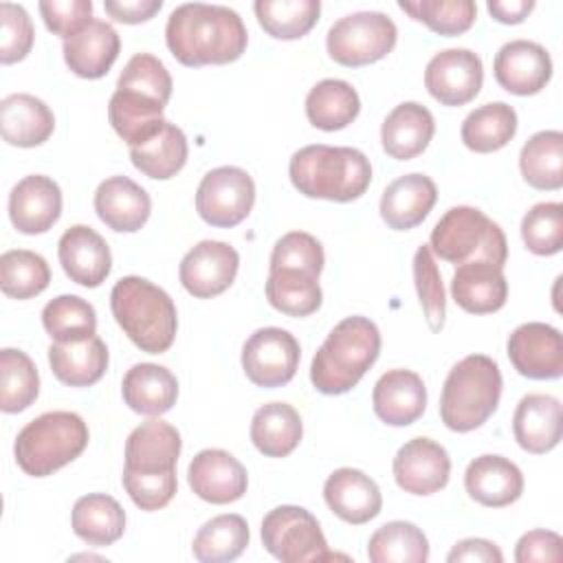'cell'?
I'll return each mask as SVG.
<instances>
[{
    "label": "cell",
    "mask_w": 563,
    "mask_h": 563,
    "mask_svg": "<svg viewBox=\"0 0 563 563\" xmlns=\"http://www.w3.org/2000/svg\"><path fill=\"white\" fill-rule=\"evenodd\" d=\"M169 53L183 66L231 64L246 51L249 33L238 11L224 4H178L165 24Z\"/></svg>",
    "instance_id": "1"
},
{
    "label": "cell",
    "mask_w": 563,
    "mask_h": 563,
    "mask_svg": "<svg viewBox=\"0 0 563 563\" xmlns=\"http://www.w3.org/2000/svg\"><path fill=\"white\" fill-rule=\"evenodd\" d=\"M288 174L299 194L332 202L356 200L372 183V165L361 150L323 143L297 150Z\"/></svg>",
    "instance_id": "2"
},
{
    "label": "cell",
    "mask_w": 563,
    "mask_h": 563,
    "mask_svg": "<svg viewBox=\"0 0 563 563\" xmlns=\"http://www.w3.org/2000/svg\"><path fill=\"white\" fill-rule=\"evenodd\" d=\"M380 354V332L367 317L354 314L339 321L314 352L310 383L319 394L339 396L356 387Z\"/></svg>",
    "instance_id": "3"
},
{
    "label": "cell",
    "mask_w": 563,
    "mask_h": 563,
    "mask_svg": "<svg viewBox=\"0 0 563 563\" xmlns=\"http://www.w3.org/2000/svg\"><path fill=\"white\" fill-rule=\"evenodd\" d=\"M110 310L128 339L147 354H163L172 347L178 330V314L172 297L145 277H121L110 292Z\"/></svg>",
    "instance_id": "4"
},
{
    "label": "cell",
    "mask_w": 563,
    "mask_h": 563,
    "mask_svg": "<svg viewBox=\"0 0 563 563\" xmlns=\"http://www.w3.org/2000/svg\"><path fill=\"white\" fill-rule=\"evenodd\" d=\"M501 372L486 354H468L457 361L442 385L440 418L446 429L468 433L482 427L501 398Z\"/></svg>",
    "instance_id": "5"
},
{
    "label": "cell",
    "mask_w": 563,
    "mask_h": 563,
    "mask_svg": "<svg viewBox=\"0 0 563 563\" xmlns=\"http://www.w3.org/2000/svg\"><path fill=\"white\" fill-rule=\"evenodd\" d=\"M88 424L75 411H46L15 438L13 455L31 477H46L77 460L88 446Z\"/></svg>",
    "instance_id": "6"
},
{
    "label": "cell",
    "mask_w": 563,
    "mask_h": 563,
    "mask_svg": "<svg viewBox=\"0 0 563 563\" xmlns=\"http://www.w3.org/2000/svg\"><path fill=\"white\" fill-rule=\"evenodd\" d=\"M429 249L440 260L451 264H466L486 260L504 268L508 244L501 227L484 211L468 205L451 207L433 227Z\"/></svg>",
    "instance_id": "7"
},
{
    "label": "cell",
    "mask_w": 563,
    "mask_h": 563,
    "mask_svg": "<svg viewBox=\"0 0 563 563\" xmlns=\"http://www.w3.org/2000/svg\"><path fill=\"white\" fill-rule=\"evenodd\" d=\"M398 29L387 13L356 11L339 18L325 35L328 55L347 68L374 64L396 46Z\"/></svg>",
    "instance_id": "8"
},
{
    "label": "cell",
    "mask_w": 563,
    "mask_h": 563,
    "mask_svg": "<svg viewBox=\"0 0 563 563\" xmlns=\"http://www.w3.org/2000/svg\"><path fill=\"white\" fill-rule=\"evenodd\" d=\"M262 543L282 563L336 559L328 550L317 517L301 506H277L262 519Z\"/></svg>",
    "instance_id": "9"
},
{
    "label": "cell",
    "mask_w": 563,
    "mask_h": 563,
    "mask_svg": "<svg viewBox=\"0 0 563 563\" xmlns=\"http://www.w3.org/2000/svg\"><path fill=\"white\" fill-rule=\"evenodd\" d=\"M255 183L242 167L224 165L207 172L196 191V211L211 224L231 229L253 209Z\"/></svg>",
    "instance_id": "10"
},
{
    "label": "cell",
    "mask_w": 563,
    "mask_h": 563,
    "mask_svg": "<svg viewBox=\"0 0 563 563\" xmlns=\"http://www.w3.org/2000/svg\"><path fill=\"white\" fill-rule=\"evenodd\" d=\"M301 358L299 341L284 328H260L242 347V369L257 387H282L292 380Z\"/></svg>",
    "instance_id": "11"
},
{
    "label": "cell",
    "mask_w": 563,
    "mask_h": 563,
    "mask_svg": "<svg viewBox=\"0 0 563 563\" xmlns=\"http://www.w3.org/2000/svg\"><path fill=\"white\" fill-rule=\"evenodd\" d=\"M484 66L468 48H446L435 53L424 68V86L442 106H464L479 95Z\"/></svg>",
    "instance_id": "12"
},
{
    "label": "cell",
    "mask_w": 563,
    "mask_h": 563,
    "mask_svg": "<svg viewBox=\"0 0 563 563\" xmlns=\"http://www.w3.org/2000/svg\"><path fill=\"white\" fill-rule=\"evenodd\" d=\"M512 367L532 380H556L563 374V339L554 325L528 321L506 343Z\"/></svg>",
    "instance_id": "13"
},
{
    "label": "cell",
    "mask_w": 563,
    "mask_h": 563,
    "mask_svg": "<svg viewBox=\"0 0 563 563\" xmlns=\"http://www.w3.org/2000/svg\"><path fill=\"white\" fill-rule=\"evenodd\" d=\"M240 268L238 251L220 240H202L180 260L178 277L183 288L196 299L222 295Z\"/></svg>",
    "instance_id": "14"
},
{
    "label": "cell",
    "mask_w": 563,
    "mask_h": 563,
    "mask_svg": "<svg viewBox=\"0 0 563 563\" xmlns=\"http://www.w3.org/2000/svg\"><path fill=\"white\" fill-rule=\"evenodd\" d=\"M398 488L409 495H433L442 490L451 475V457L442 444L431 438H411L391 462Z\"/></svg>",
    "instance_id": "15"
},
{
    "label": "cell",
    "mask_w": 563,
    "mask_h": 563,
    "mask_svg": "<svg viewBox=\"0 0 563 563\" xmlns=\"http://www.w3.org/2000/svg\"><path fill=\"white\" fill-rule=\"evenodd\" d=\"M497 84L519 97L541 92L552 77L550 53L530 40L506 42L493 62Z\"/></svg>",
    "instance_id": "16"
},
{
    "label": "cell",
    "mask_w": 563,
    "mask_h": 563,
    "mask_svg": "<svg viewBox=\"0 0 563 563\" xmlns=\"http://www.w3.org/2000/svg\"><path fill=\"white\" fill-rule=\"evenodd\" d=\"M187 479L194 495L216 506L238 501L249 486L244 464L222 449H205L196 453L189 462Z\"/></svg>",
    "instance_id": "17"
},
{
    "label": "cell",
    "mask_w": 563,
    "mask_h": 563,
    "mask_svg": "<svg viewBox=\"0 0 563 563\" xmlns=\"http://www.w3.org/2000/svg\"><path fill=\"white\" fill-rule=\"evenodd\" d=\"M59 216L62 189L48 176H24L9 194V218L20 233H46L59 220Z\"/></svg>",
    "instance_id": "18"
},
{
    "label": "cell",
    "mask_w": 563,
    "mask_h": 563,
    "mask_svg": "<svg viewBox=\"0 0 563 563\" xmlns=\"http://www.w3.org/2000/svg\"><path fill=\"white\" fill-rule=\"evenodd\" d=\"M57 257L70 282L86 288L101 286L112 268L108 242L86 224H75L62 233Z\"/></svg>",
    "instance_id": "19"
},
{
    "label": "cell",
    "mask_w": 563,
    "mask_h": 563,
    "mask_svg": "<svg viewBox=\"0 0 563 563\" xmlns=\"http://www.w3.org/2000/svg\"><path fill=\"white\" fill-rule=\"evenodd\" d=\"M165 106L167 103L152 92L117 84V90L108 103V119L114 132L130 147H136L150 141L163 128Z\"/></svg>",
    "instance_id": "20"
},
{
    "label": "cell",
    "mask_w": 563,
    "mask_h": 563,
    "mask_svg": "<svg viewBox=\"0 0 563 563\" xmlns=\"http://www.w3.org/2000/svg\"><path fill=\"white\" fill-rule=\"evenodd\" d=\"M323 499L328 508L352 526L372 521L383 508L378 484L358 468L343 466L328 475L323 484Z\"/></svg>",
    "instance_id": "21"
},
{
    "label": "cell",
    "mask_w": 563,
    "mask_h": 563,
    "mask_svg": "<svg viewBox=\"0 0 563 563\" xmlns=\"http://www.w3.org/2000/svg\"><path fill=\"white\" fill-rule=\"evenodd\" d=\"M374 413L389 427H407L427 409V387L411 369L385 372L372 391Z\"/></svg>",
    "instance_id": "22"
},
{
    "label": "cell",
    "mask_w": 563,
    "mask_h": 563,
    "mask_svg": "<svg viewBox=\"0 0 563 563\" xmlns=\"http://www.w3.org/2000/svg\"><path fill=\"white\" fill-rule=\"evenodd\" d=\"M66 66L84 79L103 77L119 57L121 40L112 24L92 18L84 29L64 40Z\"/></svg>",
    "instance_id": "23"
},
{
    "label": "cell",
    "mask_w": 563,
    "mask_h": 563,
    "mask_svg": "<svg viewBox=\"0 0 563 563\" xmlns=\"http://www.w3.org/2000/svg\"><path fill=\"white\" fill-rule=\"evenodd\" d=\"M95 211L99 220L117 233L139 231L150 213V194L128 176H110L95 191Z\"/></svg>",
    "instance_id": "24"
},
{
    "label": "cell",
    "mask_w": 563,
    "mask_h": 563,
    "mask_svg": "<svg viewBox=\"0 0 563 563\" xmlns=\"http://www.w3.org/2000/svg\"><path fill=\"white\" fill-rule=\"evenodd\" d=\"M451 295L453 301L471 314L497 312L508 299L504 268L486 260L460 264L451 279Z\"/></svg>",
    "instance_id": "25"
},
{
    "label": "cell",
    "mask_w": 563,
    "mask_h": 563,
    "mask_svg": "<svg viewBox=\"0 0 563 563\" xmlns=\"http://www.w3.org/2000/svg\"><path fill=\"white\" fill-rule=\"evenodd\" d=\"M512 435L517 444L534 455L552 451L563 435L561 402L550 394H528L512 413Z\"/></svg>",
    "instance_id": "26"
},
{
    "label": "cell",
    "mask_w": 563,
    "mask_h": 563,
    "mask_svg": "<svg viewBox=\"0 0 563 563\" xmlns=\"http://www.w3.org/2000/svg\"><path fill=\"white\" fill-rule=\"evenodd\" d=\"M464 488L471 499L488 508L515 504L523 493V475L515 462L504 455H479L464 473Z\"/></svg>",
    "instance_id": "27"
},
{
    "label": "cell",
    "mask_w": 563,
    "mask_h": 563,
    "mask_svg": "<svg viewBox=\"0 0 563 563\" xmlns=\"http://www.w3.org/2000/svg\"><path fill=\"white\" fill-rule=\"evenodd\" d=\"M183 449L180 433L174 424L152 418L141 422L125 440V466L128 471L161 473L174 471Z\"/></svg>",
    "instance_id": "28"
},
{
    "label": "cell",
    "mask_w": 563,
    "mask_h": 563,
    "mask_svg": "<svg viewBox=\"0 0 563 563\" xmlns=\"http://www.w3.org/2000/svg\"><path fill=\"white\" fill-rule=\"evenodd\" d=\"M438 200L435 183L424 174H405L389 183L380 196V218L394 231L418 227Z\"/></svg>",
    "instance_id": "29"
},
{
    "label": "cell",
    "mask_w": 563,
    "mask_h": 563,
    "mask_svg": "<svg viewBox=\"0 0 563 563\" xmlns=\"http://www.w3.org/2000/svg\"><path fill=\"white\" fill-rule=\"evenodd\" d=\"M435 121L429 108L418 101L398 103L380 125V141L387 156L409 161L422 154L433 139Z\"/></svg>",
    "instance_id": "30"
},
{
    "label": "cell",
    "mask_w": 563,
    "mask_h": 563,
    "mask_svg": "<svg viewBox=\"0 0 563 563\" xmlns=\"http://www.w3.org/2000/svg\"><path fill=\"white\" fill-rule=\"evenodd\" d=\"M55 130L53 110L29 92H13L0 101V132L9 145L35 147Z\"/></svg>",
    "instance_id": "31"
},
{
    "label": "cell",
    "mask_w": 563,
    "mask_h": 563,
    "mask_svg": "<svg viewBox=\"0 0 563 563\" xmlns=\"http://www.w3.org/2000/svg\"><path fill=\"white\" fill-rule=\"evenodd\" d=\"M121 394L132 411L156 418L176 405L178 380L163 365L136 363L125 372Z\"/></svg>",
    "instance_id": "32"
},
{
    "label": "cell",
    "mask_w": 563,
    "mask_h": 563,
    "mask_svg": "<svg viewBox=\"0 0 563 563\" xmlns=\"http://www.w3.org/2000/svg\"><path fill=\"white\" fill-rule=\"evenodd\" d=\"M48 365L59 383L68 387H90L101 380L108 369V347L97 334L81 341H55L48 347Z\"/></svg>",
    "instance_id": "33"
},
{
    "label": "cell",
    "mask_w": 563,
    "mask_h": 563,
    "mask_svg": "<svg viewBox=\"0 0 563 563\" xmlns=\"http://www.w3.org/2000/svg\"><path fill=\"white\" fill-rule=\"evenodd\" d=\"M303 435L301 416L288 402L262 405L251 420V442L266 457L290 455Z\"/></svg>",
    "instance_id": "34"
},
{
    "label": "cell",
    "mask_w": 563,
    "mask_h": 563,
    "mask_svg": "<svg viewBox=\"0 0 563 563\" xmlns=\"http://www.w3.org/2000/svg\"><path fill=\"white\" fill-rule=\"evenodd\" d=\"M70 523L81 541L95 548H106L123 537L125 512L114 497L90 493L75 501Z\"/></svg>",
    "instance_id": "35"
},
{
    "label": "cell",
    "mask_w": 563,
    "mask_h": 563,
    "mask_svg": "<svg viewBox=\"0 0 563 563\" xmlns=\"http://www.w3.org/2000/svg\"><path fill=\"white\" fill-rule=\"evenodd\" d=\"M361 110L358 92L343 79H321L306 97L308 121L325 132L347 128Z\"/></svg>",
    "instance_id": "36"
},
{
    "label": "cell",
    "mask_w": 563,
    "mask_h": 563,
    "mask_svg": "<svg viewBox=\"0 0 563 563\" xmlns=\"http://www.w3.org/2000/svg\"><path fill=\"white\" fill-rule=\"evenodd\" d=\"M519 169L523 180L541 191L563 187V134L559 130H541L532 134L519 152Z\"/></svg>",
    "instance_id": "37"
},
{
    "label": "cell",
    "mask_w": 563,
    "mask_h": 563,
    "mask_svg": "<svg viewBox=\"0 0 563 563\" xmlns=\"http://www.w3.org/2000/svg\"><path fill=\"white\" fill-rule=\"evenodd\" d=\"M264 290L268 303L288 317H308L323 301L319 277L297 268H268Z\"/></svg>",
    "instance_id": "38"
},
{
    "label": "cell",
    "mask_w": 563,
    "mask_h": 563,
    "mask_svg": "<svg viewBox=\"0 0 563 563\" xmlns=\"http://www.w3.org/2000/svg\"><path fill=\"white\" fill-rule=\"evenodd\" d=\"M187 154L189 147L185 132L169 121H165L163 128L150 141L130 147L132 165L154 180H167L176 176L185 167Z\"/></svg>",
    "instance_id": "39"
},
{
    "label": "cell",
    "mask_w": 563,
    "mask_h": 563,
    "mask_svg": "<svg viewBox=\"0 0 563 563\" xmlns=\"http://www.w3.org/2000/svg\"><path fill=\"white\" fill-rule=\"evenodd\" d=\"M517 132V112L506 101H493L475 108L462 121V143L477 152L488 154L506 147Z\"/></svg>",
    "instance_id": "40"
},
{
    "label": "cell",
    "mask_w": 563,
    "mask_h": 563,
    "mask_svg": "<svg viewBox=\"0 0 563 563\" xmlns=\"http://www.w3.org/2000/svg\"><path fill=\"white\" fill-rule=\"evenodd\" d=\"M249 539V523L242 515H218L196 532L191 552L200 563H227L246 550Z\"/></svg>",
    "instance_id": "41"
},
{
    "label": "cell",
    "mask_w": 563,
    "mask_h": 563,
    "mask_svg": "<svg viewBox=\"0 0 563 563\" xmlns=\"http://www.w3.org/2000/svg\"><path fill=\"white\" fill-rule=\"evenodd\" d=\"M367 559L372 563H424L429 541L411 521H387L369 537Z\"/></svg>",
    "instance_id": "42"
},
{
    "label": "cell",
    "mask_w": 563,
    "mask_h": 563,
    "mask_svg": "<svg viewBox=\"0 0 563 563\" xmlns=\"http://www.w3.org/2000/svg\"><path fill=\"white\" fill-rule=\"evenodd\" d=\"M40 394V374L31 356L15 347L0 352V409L18 413L29 409Z\"/></svg>",
    "instance_id": "43"
},
{
    "label": "cell",
    "mask_w": 563,
    "mask_h": 563,
    "mask_svg": "<svg viewBox=\"0 0 563 563\" xmlns=\"http://www.w3.org/2000/svg\"><path fill=\"white\" fill-rule=\"evenodd\" d=\"M260 26L275 40L303 37L319 20V0H257L253 4Z\"/></svg>",
    "instance_id": "44"
},
{
    "label": "cell",
    "mask_w": 563,
    "mask_h": 563,
    "mask_svg": "<svg viewBox=\"0 0 563 563\" xmlns=\"http://www.w3.org/2000/svg\"><path fill=\"white\" fill-rule=\"evenodd\" d=\"M51 284L48 262L33 251L13 249L0 255V286L11 299H31Z\"/></svg>",
    "instance_id": "45"
},
{
    "label": "cell",
    "mask_w": 563,
    "mask_h": 563,
    "mask_svg": "<svg viewBox=\"0 0 563 563\" xmlns=\"http://www.w3.org/2000/svg\"><path fill=\"white\" fill-rule=\"evenodd\" d=\"M42 325L57 343L81 341L97 332V312L77 295H59L44 306Z\"/></svg>",
    "instance_id": "46"
},
{
    "label": "cell",
    "mask_w": 563,
    "mask_h": 563,
    "mask_svg": "<svg viewBox=\"0 0 563 563\" xmlns=\"http://www.w3.org/2000/svg\"><path fill=\"white\" fill-rule=\"evenodd\" d=\"M398 7L413 20L427 24L433 33L446 37L468 31L477 15V4L473 0H400Z\"/></svg>",
    "instance_id": "47"
},
{
    "label": "cell",
    "mask_w": 563,
    "mask_h": 563,
    "mask_svg": "<svg viewBox=\"0 0 563 563\" xmlns=\"http://www.w3.org/2000/svg\"><path fill=\"white\" fill-rule=\"evenodd\" d=\"M521 240L534 255H556L563 249V205H534L521 220Z\"/></svg>",
    "instance_id": "48"
},
{
    "label": "cell",
    "mask_w": 563,
    "mask_h": 563,
    "mask_svg": "<svg viewBox=\"0 0 563 563\" xmlns=\"http://www.w3.org/2000/svg\"><path fill=\"white\" fill-rule=\"evenodd\" d=\"M413 284L431 332H440L446 317V297L442 275L438 271L429 244H420L413 255Z\"/></svg>",
    "instance_id": "49"
},
{
    "label": "cell",
    "mask_w": 563,
    "mask_h": 563,
    "mask_svg": "<svg viewBox=\"0 0 563 563\" xmlns=\"http://www.w3.org/2000/svg\"><path fill=\"white\" fill-rule=\"evenodd\" d=\"M323 262V246L314 235L306 231H290L275 242L268 268H297L319 277Z\"/></svg>",
    "instance_id": "50"
},
{
    "label": "cell",
    "mask_w": 563,
    "mask_h": 563,
    "mask_svg": "<svg viewBox=\"0 0 563 563\" xmlns=\"http://www.w3.org/2000/svg\"><path fill=\"white\" fill-rule=\"evenodd\" d=\"M123 488L139 506L141 510H161L165 508L172 497L176 495L178 482H176V468L174 471H161V473H141V471H128L123 468Z\"/></svg>",
    "instance_id": "51"
},
{
    "label": "cell",
    "mask_w": 563,
    "mask_h": 563,
    "mask_svg": "<svg viewBox=\"0 0 563 563\" xmlns=\"http://www.w3.org/2000/svg\"><path fill=\"white\" fill-rule=\"evenodd\" d=\"M33 22L22 4L0 2V62H22L33 48Z\"/></svg>",
    "instance_id": "52"
},
{
    "label": "cell",
    "mask_w": 563,
    "mask_h": 563,
    "mask_svg": "<svg viewBox=\"0 0 563 563\" xmlns=\"http://www.w3.org/2000/svg\"><path fill=\"white\" fill-rule=\"evenodd\" d=\"M37 7L46 29L64 40L92 20L90 0H42Z\"/></svg>",
    "instance_id": "53"
},
{
    "label": "cell",
    "mask_w": 563,
    "mask_h": 563,
    "mask_svg": "<svg viewBox=\"0 0 563 563\" xmlns=\"http://www.w3.org/2000/svg\"><path fill=\"white\" fill-rule=\"evenodd\" d=\"M563 559V539L552 530H530L515 548L517 563H543Z\"/></svg>",
    "instance_id": "54"
},
{
    "label": "cell",
    "mask_w": 563,
    "mask_h": 563,
    "mask_svg": "<svg viewBox=\"0 0 563 563\" xmlns=\"http://www.w3.org/2000/svg\"><path fill=\"white\" fill-rule=\"evenodd\" d=\"M446 561L449 563H462V561H466V563H473V561L475 563H501L504 554L493 541L473 537V539L457 541L451 548V552L446 554Z\"/></svg>",
    "instance_id": "55"
},
{
    "label": "cell",
    "mask_w": 563,
    "mask_h": 563,
    "mask_svg": "<svg viewBox=\"0 0 563 563\" xmlns=\"http://www.w3.org/2000/svg\"><path fill=\"white\" fill-rule=\"evenodd\" d=\"M163 7V0H103V9L110 18L123 24H139L154 18Z\"/></svg>",
    "instance_id": "56"
},
{
    "label": "cell",
    "mask_w": 563,
    "mask_h": 563,
    "mask_svg": "<svg viewBox=\"0 0 563 563\" xmlns=\"http://www.w3.org/2000/svg\"><path fill=\"white\" fill-rule=\"evenodd\" d=\"M488 13L501 24H519L534 9L532 0H488Z\"/></svg>",
    "instance_id": "57"
}]
</instances>
